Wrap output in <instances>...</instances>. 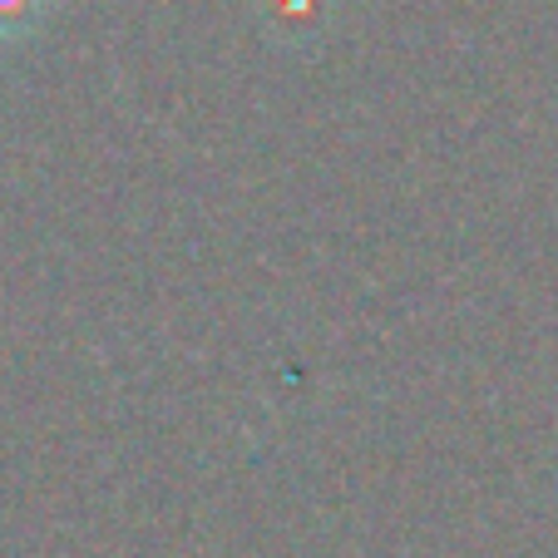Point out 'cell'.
<instances>
[{"mask_svg":"<svg viewBox=\"0 0 558 558\" xmlns=\"http://www.w3.org/2000/svg\"><path fill=\"white\" fill-rule=\"evenodd\" d=\"M257 15H263L272 40L316 45L327 35L331 15H337V0H257Z\"/></svg>","mask_w":558,"mask_h":558,"instance_id":"cell-1","label":"cell"},{"mask_svg":"<svg viewBox=\"0 0 558 558\" xmlns=\"http://www.w3.org/2000/svg\"><path fill=\"white\" fill-rule=\"evenodd\" d=\"M50 15V0H0V45L35 35Z\"/></svg>","mask_w":558,"mask_h":558,"instance_id":"cell-2","label":"cell"}]
</instances>
